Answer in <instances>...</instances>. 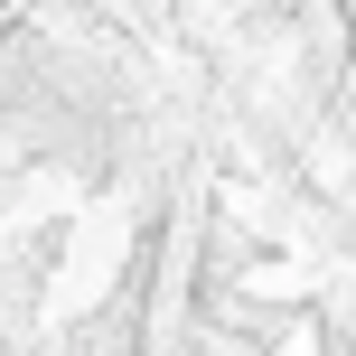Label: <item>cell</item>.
I'll list each match as a JSON object with an SVG mask.
<instances>
[{
    "label": "cell",
    "mask_w": 356,
    "mask_h": 356,
    "mask_svg": "<svg viewBox=\"0 0 356 356\" xmlns=\"http://www.w3.org/2000/svg\"><path fill=\"white\" fill-rule=\"evenodd\" d=\"M319 319H328V338L338 347H356V253L338 272H328V291H319Z\"/></svg>",
    "instance_id": "obj_1"
}]
</instances>
